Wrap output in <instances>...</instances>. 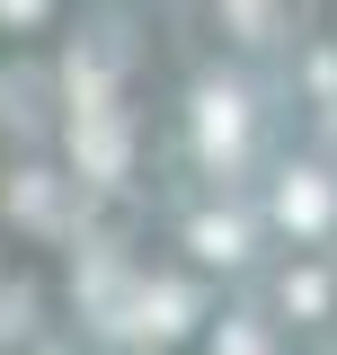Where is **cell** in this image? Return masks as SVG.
<instances>
[{
  "label": "cell",
  "instance_id": "1",
  "mask_svg": "<svg viewBox=\"0 0 337 355\" xmlns=\"http://www.w3.org/2000/svg\"><path fill=\"white\" fill-rule=\"evenodd\" d=\"M0 9H18V18H27V9H36V0H0Z\"/></svg>",
  "mask_w": 337,
  "mask_h": 355
}]
</instances>
